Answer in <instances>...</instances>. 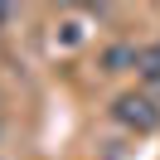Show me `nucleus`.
Masks as SVG:
<instances>
[{
	"label": "nucleus",
	"mask_w": 160,
	"mask_h": 160,
	"mask_svg": "<svg viewBox=\"0 0 160 160\" xmlns=\"http://www.w3.org/2000/svg\"><path fill=\"white\" fill-rule=\"evenodd\" d=\"M102 68H107V73H126V68H141V49H131V44H112V49L102 53Z\"/></svg>",
	"instance_id": "2"
},
{
	"label": "nucleus",
	"mask_w": 160,
	"mask_h": 160,
	"mask_svg": "<svg viewBox=\"0 0 160 160\" xmlns=\"http://www.w3.org/2000/svg\"><path fill=\"white\" fill-rule=\"evenodd\" d=\"M112 117H117L121 126H131V131H155L160 126V102L150 97V92H126V97H117Z\"/></svg>",
	"instance_id": "1"
},
{
	"label": "nucleus",
	"mask_w": 160,
	"mask_h": 160,
	"mask_svg": "<svg viewBox=\"0 0 160 160\" xmlns=\"http://www.w3.org/2000/svg\"><path fill=\"white\" fill-rule=\"evenodd\" d=\"M78 39H82V24H78V20H68V24L58 29V44H78Z\"/></svg>",
	"instance_id": "4"
},
{
	"label": "nucleus",
	"mask_w": 160,
	"mask_h": 160,
	"mask_svg": "<svg viewBox=\"0 0 160 160\" xmlns=\"http://www.w3.org/2000/svg\"><path fill=\"white\" fill-rule=\"evenodd\" d=\"M141 78H146V82H160V39L141 49Z\"/></svg>",
	"instance_id": "3"
}]
</instances>
